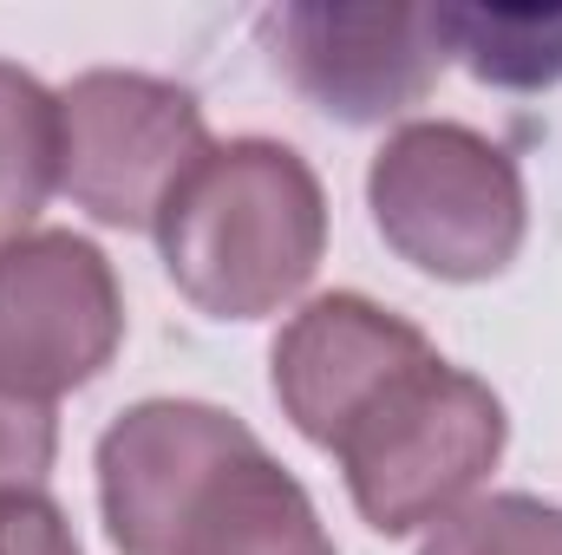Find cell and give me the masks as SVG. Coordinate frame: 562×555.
Wrapping results in <instances>:
<instances>
[{
	"label": "cell",
	"mask_w": 562,
	"mask_h": 555,
	"mask_svg": "<svg viewBox=\"0 0 562 555\" xmlns=\"http://www.w3.org/2000/svg\"><path fill=\"white\" fill-rule=\"evenodd\" d=\"M99 510L119 555H334L314 497L203 399H144L105 424Z\"/></svg>",
	"instance_id": "1"
},
{
	"label": "cell",
	"mask_w": 562,
	"mask_h": 555,
	"mask_svg": "<svg viewBox=\"0 0 562 555\" xmlns=\"http://www.w3.org/2000/svg\"><path fill=\"white\" fill-rule=\"evenodd\" d=\"M157 249L177 294L210 320L281 314L327 256V190L294 144H210L157 209Z\"/></svg>",
	"instance_id": "2"
},
{
	"label": "cell",
	"mask_w": 562,
	"mask_h": 555,
	"mask_svg": "<svg viewBox=\"0 0 562 555\" xmlns=\"http://www.w3.org/2000/svg\"><path fill=\"white\" fill-rule=\"evenodd\" d=\"M504 431L497 393L431 353L353 412L334 438V457L347 471L353 510L380 536H413L471 503L504 457Z\"/></svg>",
	"instance_id": "3"
},
{
	"label": "cell",
	"mask_w": 562,
	"mask_h": 555,
	"mask_svg": "<svg viewBox=\"0 0 562 555\" xmlns=\"http://www.w3.org/2000/svg\"><path fill=\"white\" fill-rule=\"evenodd\" d=\"M367 209L386 249L438 281L504 275L530 229L517 157L451 118H413L380 144Z\"/></svg>",
	"instance_id": "4"
},
{
	"label": "cell",
	"mask_w": 562,
	"mask_h": 555,
	"mask_svg": "<svg viewBox=\"0 0 562 555\" xmlns=\"http://www.w3.org/2000/svg\"><path fill=\"white\" fill-rule=\"evenodd\" d=\"M59 99V196L105 229H157V209L210 150L203 105L157 72H79Z\"/></svg>",
	"instance_id": "5"
},
{
	"label": "cell",
	"mask_w": 562,
	"mask_h": 555,
	"mask_svg": "<svg viewBox=\"0 0 562 555\" xmlns=\"http://www.w3.org/2000/svg\"><path fill=\"white\" fill-rule=\"evenodd\" d=\"M125 340V294L99 242L26 229L0 249V393L53 406L99 380Z\"/></svg>",
	"instance_id": "6"
},
{
	"label": "cell",
	"mask_w": 562,
	"mask_h": 555,
	"mask_svg": "<svg viewBox=\"0 0 562 555\" xmlns=\"http://www.w3.org/2000/svg\"><path fill=\"white\" fill-rule=\"evenodd\" d=\"M276 72L340 125H386L413 112L445 72L438 7H327L294 0L256 20Z\"/></svg>",
	"instance_id": "7"
},
{
	"label": "cell",
	"mask_w": 562,
	"mask_h": 555,
	"mask_svg": "<svg viewBox=\"0 0 562 555\" xmlns=\"http://www.w3.org/2000/svg\"><path fill=\"white\" fill-rule=\"evenodd\" d=\"M438 347L419 327L367 294H321L307 301L288 327H281L276 353V399L294 418V431L321 451H334V438L353 424V412L400 380L406 366L431 360Z\"/></svg>",
	"instance_id": "8"
},
{
	"label": "cell",
	"mask_w": 562,
	"mask_h": 555,
	"mask_svg": "<svg viewBox=\"0 0 562 555\" xmlns=\"http://www.w3.org/2000/svg\"><path fill=\"white\" fill-rule=\"evenodd\" d=\"M445 53L464 59L471 79L504 92H543L562 86V7H484L451 0L438 7Z\"/></svg>",
	"instance_id": "9"
},
{
	"label": "cell",
	"mask_w": 562,
	"mask_h": 555,
	"mask_svg": "<svg viewBox=\"0 0 562 555\" xmlns=\"http://www.w3.org/2000/svg\"><path fill=\"white\" fill-rule=\"evenodd\" d=\"M59 190V99L0 59V249L33 229L40 203Z\"/></svg>",
	"instance_id": "10"
},
{
	"label": "cell",
	"mask_w": 562,
	"mask_h": 555,
	"mask_svg": "<svg viewBox=\"0 0 562 555\" xmlns=\"http://www.w3.org/2000/svg\"><path fill=\"white\" fill-rule=\"evenodd\" d=\"M419 555H562V503L497 490L471 497L445 523H431Z\"/></svg>",
	"instance_id": "11"
},
{
	"label": "cell",
	"mask_w": 562,
	"mask_h": 555,
	"mask_svg": "<svg viewBox=\"0 0 562 555\" xmlns=\"http://www.w3.org/2000/svg\"><path fill=\"white\" fill-rule=\"evenodd\" d=\"M53 457H59V418H53V406L0 393V497L46 490Z\"/></svg>",
	"instance_id": "12"
},
{
	"label": "cell",
	"mask_w": 562,
	"mask_h": 555,
	"mask_svg": "<svg viewBox=\"0 0 562 555\" xmlns=\"http://www.w3.org/2000/svg\"><path fill=\"white\" fill-rule=\"evenodd\" d=\"M0 555H79V536L46 490H26L0 497Z\"/></svg>",
	"instance_id": "13"
}]
</instances>
